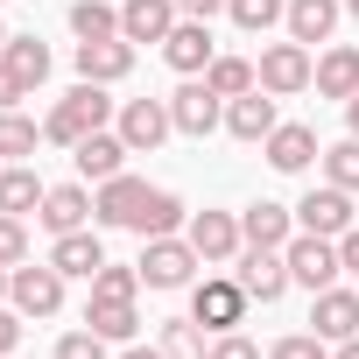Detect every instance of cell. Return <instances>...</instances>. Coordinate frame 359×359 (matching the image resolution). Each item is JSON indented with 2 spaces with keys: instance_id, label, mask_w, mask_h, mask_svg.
Masks as SVG:
<instances>
[{
  "instance_id": "6da1fadb",
  "label": "cell",
  "mask_w": 359,
  "mask_h": 359,
  "mask_svg": "<svg viewBox=\"0 0 359 359\" xmlns=\"http://www.w3.org/2000/svg\"><path fill=\"white\" fill-rule=\"evenodd\" d=\"M106 120H120L113 113V99H106V85H92V78H78L57 106H50V120H43V134L57 141V148H78L85 134H99Z\"/></svg>"
},
{
  "instance_id": "7a4b0ae2",
  "label": "cell",
  "mask_w": 359,
  "mask_h": 359,
  "mask_svg": "<svg viewBox=\"0 0 359 359\" xmlns=\"http://www.w3.org/2000/svg\"><path fill=\"white\" fill-rule=\"evenodd\" d=\"M134 268H141L148 289H191L205 261H198V247H191L184 233H162V240H141V261H134Z\"/></svg>"
},
{
  "instance_id": "3957f363",
  "label": "cell",
  "mask_w": 359,
  "mask_h": 359,
  "mask_svg": "<svg viewBox=\"0 0 359 359\" xmlns=\"http://www.w3.org/2000/svg\"><path fill=\"white\" fill-rule=\"evenodd\" d=\"M254 78H261V92H275V99H296V92H310V78H317V57H310V43H268L261 50V64H254Z\"/></svg>"
},
{
  "instance_id": "277c9868",
  "label": "cell",
  "mask_w": 359,
  "mask_h": 359,
  "mask_svg": "<svg viewBox=\"0 0 359 359\" xmlns=\"http://www.w3.org/2000/svg\"><path fill=\"white\" fill-rule=\"evenodd\" d=\"M247 303H254V296L240 289V275H205V282L191 289V317H198L212 338H219V331H240V324H247Z\"/></svg>"
},
{
  "instance_id": "5b68a950",
  "label": "cell",
  "mask_w": 359,
  "mask_h": 359,
  "mask_svg": "<svg viewBox=\"0 0 359 359\" xmlns=\"http://www.w3.org/2000/svg\"><path fill=\"white\" fill-rule=\"evenodd\" d=\"M8 303L22 310V317H57L64 310V275H57V261H43V268H8Z\"/></svg>"
},
{
  "instance_id": "8992f818",
  "label": "cell",
  "mask_w": 359,
  "mask_h": 359,
  "mask_svg": "<svg viewBox=\"0 0 359 359\" xmlns=\"http://www.w3.org/2000/svg\"><path fill=\"white\" fill-rule=\"evenodd\" d=\"M184 240L198 247V261H205V268H226V261H240V247H247V233H240V219H233V212H191Z\"/></svg>"
},
{
  "instance_id": "52a82bcc",
  "label": "cell",
  "mask_w": 359,
  "mask_h": 359,
  "mask_svg": "<svg viewBox=\"0 0 359 359\" xmlns=\"http://www.w3.org/2000/svg\"><path fill=\"white\" fill-rule=\"evenodd\" d=\"M282 254H289V282H303L310 296H317V289H331V282H338V268H345V261H338V240H324V233H296Z\"/></svg>"
},
{
  "instance_id": "ba28073f",
  "label": "cell",
  "mask_w": 359,
  "mask_h": 359,
  "mask_svg": "<svg viewBox=\"0 0 359 359\" xmlns=\"http://www.w3.org/2000/svg\"><path fill=\"white\" fill-rule=\"evenodd\" d=\"M169 120H176V134H191V141H205L219 120H226V99L205 85V78H184L169 92Z\"/></svg>"
},
{
  "instance_id": "9c48e42d",
  "label": "cell",
  "mask_w": 359,
  "mask_h": 359,
  "mask_svg": "<svg viewBox=\"0 0 359 359\" xmlns=\"http://www.w3.org/2000/svg\"><path fill=\"white\" fill-rule=\"evenodd\" d=\"M212 57H219V43H212V22H176L169 29V43H162V64L176 71V78H205L212 71Z\"/></svg>"
},
{
  "instance_id": "30bf717a",
  "label": "cell",
  "mask_w": 359,
  "mask_h": 359,
  "mask_svg": "<svg viewBox=\"0 0 359 359\" xmlns=\"http://www.w3.org/2000/svg\"><path fill=\"white\" fill-rule=\"evenodd\" d=\"M169 134H176L169 99H127V106H120V141H127L134 155H155Z\"/></svg>"
},
{
  "instance_id": "8fae6325",
  "label": "cell",
  "mask_w": 359,
  "mask_h": 359,
  "mask_svg": "<svg viewBox=\"0 0 359 359\" xmlns=\"http://www.w3.org/2000/svg\"><path fill=\"white\" fill-rule=\"evenodd\" d=\"M296 233H324V240L352 233V191H338V184L303 191V205H296Z\"/></svg>"
},
{
  "instance_id": "7c38bea8",
  "label": "cell",
  "mask_w": 359,
  "mask_h": 359,
  "mask_svg": "<svg viewBox=\"0 0 359 359\" xmlns=\"http://www.w3.org/2000/svg\"><path fill=\"white\" fill-rule=\"evenodd\" d=\"M240 289H247L254 303H282V289H289V254H282V247H247V254H240Z\"/></svg>"
},
{
  "instance_id": "4fadbf2b",
  "label": "cell",
  "mask_w": 359,
  "mask_h": 359,
  "mask_svg": "<svg viewBox=\"0 0 359 359\" xmlns=\"http://www.w3.org/2000/svg\"><path fill=\"white\" fill-rule=\"evenodd\" d=\"M310 324H317V338L324 345H345V338H359V289H317V303H310Z\"/></svg>"
},
{
  "instance_id": "5bb4252c",
  "label": "cell",
  "mask_w": 359,
  "mask_h": 359,
  "mask_svg": "<svg viewBox=\"0 0 359 359\" xmlns=\"http://www.w3.org/2000/svg\"><path fill=\"white\" fill-rule=\"evenodd\" d=\"M184 22V8H176V0H120V36L127 43H169V29Z\"/></svg>"
},
{
  "instance_id": "9a60e30c",
  "label": "cell",
  "mask_w": 359,
  "mask_h": 359,
  "mask_svg": "<svg viewBox=\"0 0 359 359\" xmlns=\"http://www.w3.org/2000/svg\"><path fill=\"white\" fill-rule=\"evenodd\" d=\"M141 205H148V184L120 169V176H106V184H99V198H92V219H99V226H127V233H134Z\"/></svg>"
},
{
  "instance_id": "2e32d148",
  "label": "cell",
  "mask_w": 359,
  "mask_h": 359,
  "mask_svg": "<svg viewBox=\"0 0 359 359\" xmlns=\"http://www.w3.org/2000/svg\"><path fill=\"white\" fill-rule=\"evenodd\" d=\"M282 127V113H275V92H240V99H226V134L233 141H268Z\"/></svg>"
},
{
  "instance_id": "e0dca14e",
  "label": "cell",
  "mask_w": 359,
  "mask_h": 359,
  "mask_svg": "<svg viewBox=\"0 0 359 359\" xmlns=\"http://www.w3.org/2000/svg\"><path fill=\"white\" fill-rule=\"evenodd\" d=\"M261 155H268V162H275L282 176H296V169H310V162H317L324 148H317V127H303V120H282V127H275V134L261 141Z\"/></svg>"
},
{
  "instance_id": "ac0fdd59",
  "label": "cell",
  "mask_w": 359,
  "mask_h": 359,
  "mask_svg": "<svg viewBox=\"0 0 359 359\" xmlns=\"http://www.w3.org/2000/svg\"><path fill=\"white\" fill-rule=\"evenodd\" d=\"M127 155H134V148L120 141V127H113V134L99 127V134H85V141L71 148V162H78V176H92V184H106V176H120V169H127Z\"/></svg>"
},
{
  "instance_id": "d6986e66",
  "label": "cell",
  "mask_w": 359,
  "mask_h": 359,
  "mask_svg": "<svg viewBox=\"0 0 359 359\" xmlns=\"http://www.w3.org/2000/svg\"><path fill=\"white\" fill-rule=\"evenodd\" d=\"M127 71H134V43H127V36L78 43V78H92V85H120Z\"/></svg>"
},
{
  "instance_id": "ffe728a7",
  "label": "cell",
  "mask_w": 359,
  "mask_h": 359,
  "mask_svg": "<svg viewBox=\"0 0 359 359\" xmlns=\"http://www.w3.org/2000/svg\"><path fill=\"white\" fill-rule=\"evenodd\" d=\"M50 261H57V275H64V282H71V275H78V282H92V275L106 268V247H99V233H92V226H78V233H57Z\"/></svg>"
},
{
  "instance_id": "44dd1931",
  "label": "cell",
  "mask_w": 359,
  "mask_h": 359,
  "mask_svg": "<svg viewBox=\"0 0 359 359\" xmlns=\"http://www.w3.org/2000/svg\"><path fill=\"white\" fill-rule=\"evenodd\" d=\"M317 99H359V50L352 43H331L324 57H317Z\"/></svg>"
},
{
  "instance_id": "7402d4cb",
  "label": "cell",
  "mask_w": 359,
  "mask_h": 359,
  "mask_svg": "<svg viewBox=\"0 0 359 359\" xmlns=\"http://www.w3.org/2000/svg\"><path fill=\"white\" fill-rule=\"evenodd\" d=\"M50 233H78V226H92V191L85 184H50V198H43V212H36Z\"/></svg>"
},
{
  "instance_id": "603a6c76",
  "label": "cell",
  "mask_w": 359,
  "mask_h": 359,
  "mask_svg": "<svg viewBox=\"0 0 359 359\" xmlns=\"http://www.w3.org/2000/svg\"><path fill=\"white\" fill-rule=\"evenodd\" d=\"M240 233H247V247H289V240H296V212L261 198V205L240 212Z\"/></svg>"
},
{
  "instance_id": "cb8c5ba5",
  "label": "cell",
  "mask_w": 359,
  "mask_h": 359,
  "mask_svg": "<svg viewBox=\"0 0 359 359\" xmlns=\"http://www.w3.org/2000/svg\"><path fill=\"white\" fill-rule=\"evenodd\" d=\"M85 324H92L99 338H113V345H134L141 310H134V296H92V303H85Z\"/></svg>"
},
{
  "instance_id": "d4e9b609",
  "label": "cell",
  "mask_w": 359,
  "mask_h": 359,
  "mask_svg": "<svg viewBox=\"0 0 359 359\" xmlns=\"http://www.w3.org/2000/svg\"><path fill=\"white\" fill-rule=\"evenodd\" d=\"M43 198H50V184H43L29 162H8V169H0V212L29 219V212H43Z\"/></svg>"
},
{
  "instance_id": "484cf974",
  "label": "cell",
  "mask_w": 359,
  "mask_h": 359,
  "mask_svg": "<svg viewBox=\"0 0 359 359\" xmlns=\"http://www.w3.org/2000/svg\"><path fill=\"white\" fill-rule=\"evenodd\" d=\"M338 15H345V0H289V36L296 43H331V29H338Z\"/></svg>"
},
{
  "instance_id": "4316f807",
  "label": "cell",
  "mask_w": 359,
  "mask_h": 359,
  "mask_svg": "<svg viewBox=\"0 0 359 359\" xmlns=\"http://www.w3.org/2000/svg\"><path fill=\"white\" fill-rule=\"evenodd\" d=\"M184 226H191V212H184V198H176V191H148V205H141V219H134V233H141V240L184 233Z\"/></svg>"
},
{
  "instance_id": "83f0119b",
  "label": "cell",
  "mask_w": 359,
  "mask_h": 359,
  "mask_svg": "<svg viewBox=\"0 0 359 359\" xmlns=\"http://www.w3.org/2000/svg\"><path fill=\"white\" fill-rule=\"evenodd\" d=\"M0 57H8V71H15L29 92L50 78V50H43V36H8V50H0Z\"/></svg>"
},
{
  "instance_id": "f1b7e54d",
  "label": "cell",
  "mask_w": 359,
  "mask_h": 359,
  "mask_svg": "<svg viewBox=\"0 0 359 359\" xmlns=\"http://www.w3.org/2000/svg\"><path fill=\"white\" fill-rule=\"evenodd\" d=\"M162 352H169V359H212V331H205L198 317H169V324H162Z\"/></svg>"
},
{
  "instance_id": "f546056e",
  "label": "cell",
  "mask_w": 359,
  "mask_h": 359,
  "mask_svg": "<svg viewBox=\"0 0 359 359\" xmlns=\"http://www.w3.org/2000/svg\"><path fill=\"white\" fill-rule=\"evenodd\" d=\"M71 36H78V43L120 36V8H113V0H78V8H71Z\"/></svg>"
},
{
  "instance_id": "4dcf8cb0",
  "label": "cell",
  "mask_w": 359,
  "mask_h": 359,
  "mask_svg": "<svg viewBox=\"0 0 359 359\" xmlns=\"http://www.w3.org/2000/svg\"><path fill=\"white\" fill-rule=\"evenodd\" d=\"M317 162H324V184H338V191H359V134L331 141Z\"/></svg>"
},
{
  "instance_id": "1f68e13d",
  "label": "cell",
  "mask_w": 359,
  "mask_h": 359,
  "mask_svg": "<svg viewBox=\"0 0 359 359\" xmlns=\"http://www.w3.org/2000/svg\"><path fill=\"white\" fill-rule=\"evenodd\" d=\"M205 85H212L219 99H240V92H254L261 78H254V64H247V57H212V71H205Z\"/></svg>"
},
{
  "instance_id": "d6a6232c",
  "label": "cell",
  "mask_w": 359,
  "mask_h": 359,
  "mask_svg": "<svg viewBox=\"0 0 359 359\" xmlns=\"http://www.w3.org/2000/svg\"><path fill=\"white\" fill-rule=\"evenodd\" d=\"M226 15H233V29H247V36H268V29L289 15V0H226Z\"/></svg>"
},
{
  "instance_id": "836d02e7",
  "label": "cell",
  "mask_w": 359,
  "mask_h": 359,
  "mask_svg": "<svg viewBox=\"0 0 359 359\" xmlns=\"http://www.w3.org/2000/svg\"><path fill=\"white\" fill-rule=\"evenodd\" d=\"M36 141H50L36 120H22V113H0V155L8 162H22V155H36Z\"/></svg>"
},
{
  "instance_id": "e575fe53",
  "label": "cell",
  "mask_w": 359,
  "mask_h": 359,
  "mask_svg": "<svg viewBox=\"0 0 359 359\" xmlns=\"http://www.w3.org/2000/svg\"><path fill=\"white\" fill-rule=\"evenodd\" d=\"M92 296H141V268H120V261H106V268L92 275Z\"/></svg>"
},
{
  "instance_id": "d590c367",
  "label": "cell",
  "mask_w": 359,
  "mask_h": 359,
  "mask_svg": "<svg viewBox=\"0 0 359 359\" xmlns=\"http://www.w3.org/2000/svg\"><path fill=\"white\" fill-rule=\"evenodd\" d=\"M29 261V226L15 212H0V268H22Z\"/></svg>"
},
{
  "instance_id": "8d00e7d4",
  "label": "cell",
  "mask_w": 359,
  "mask_h": 359,
  "mask_svg": "<svg viewBox=\"0 0 359 359\" xmlns=\"http://www.w3.org/2000/svg\"><path fill=\"white\" fill-rule=\"evenodd\" d=\"M106 345H113V338H99V331L85 324V331H64V338H57V359H106Z\"/></svg>"
},
{
  "instance_id": "74e56055",
  "label": "cell",
  "mask_w": 359,
  "mask_h": 359,
  "mask_svg": "<svg viewBox=\"0 0 359 359\" xmlns=\"http://www.w3.org/2000/svg\"><path fill=\"white\" fill-rule=\"evenodd\" d=\"M268 359H331V352H324V338H317V331H296V338H275V345H268Z\"/></svg>"
},
{
  "instance_id": "f35d334b",
  "label": "cell",
  "mask_w": 359,
  "mask_h": 359,
  "mask_svg": "<svg viewBox=\"0 0 359 359\" xmlns=\"http://www.w3.org/2000/svg\"><path fill=\"white\" fill-rule=\"evenodd\" d=\"M212 359H261V345L240 338V331H219V338H212Z\"/></svg>"
},
{
  "instance_id": "ab89813d",
  "label": "cell",
  "mask_w": 359,
  "mask_h": 359,
  "mask_svg": "<svg viewBox=\"0 0 359 359\" xmlns=\"http://www.w3.org/2000/svg\"><path fill=\"white\" fill-rule=\"evenodd\" d=\"M8 352H22V310L0 303V359H8Z\"/></svg>"
},
{
  "instance_id": "60d3db41",
  "label": "cell",
  "mask_w": 359,
  "mask_h": 359,
  "mask_svg": "<svg viewBox=\"0 0 359 359\" xmlns=\"http://www.w3.org/2000/svg\"><path fill=\"white\" fill-rule=\"evenodd\" d=\"M22 99H29V85H22V78L8 71V57H0V113H15Z\"/></svg>"
},
{
  "instance_id": "b9f144b4",
  "label": "cell",
  "mask_w": 359,
  "mask_h": 359,
  "mask_svg": "<svg viewBox=\"0 0 359 359\" xmlns=\"http://www.w3.org/2000/svg\"><path fill=\"white\" fill-rule=\"evenodd\" d=\"M338 261L359 275V226H352V233H338Z\"/></svg>"
},
{
  "instance_id": "7bdbcfd3",
  "label": "cell",
  "mask_w": 359,
  "mask_h": 359,
  "mask_svg": "<svg viewBox=\"0 0 359 359\" xmlns=\"http://www.w3.org/2000/svg\"><path fill=\"white\" fill-rule=\"evenodd\" d=\"M176 8H184V15H191V22H212V15H219V8H226V0H176Z\"/></svg>"
},
{
  "instance_id": "ee69618b",
  "label": "cell",
  "mask_w": 359,
  "mask_h": 359,
  "mask_svg": "<svg viewBox=\"0 0 359 359\" xmlns=\"http://www.w3.org/2000/svg\"><path fill=\"white\" fill-rule=\"evenodd\" d=\"M120 359H169V352H162V345H127Z\"/></svg>"
},
{
  "instance_id": "f6af8a7d",
  "label": "cell",
  "mask_w": 359,
  "mask_h": 359,
  "mask_svg": "<svg viewBox=\"0 0 359 359\" xmlns=\"http://www.w3.org/2000/svg\"><path fill=\"white\" fill-rule=\"evenodd\" d=\"M331 359H359V338H345V345H338V352H331Z\"/></svg>"
},
{
  "instance_id": "bcb514c9",
  "label": "cell",
  "mask_w": 359,
  "mask_h": 359,
  "mask_svg": "<svg viewBox=\"0 0 359 359\" xmlns=\"http://www.w3.org/2000/svg\"><path fill=\"white\" fill-rule=\"evenodd\" d=\"M345 120H352V134H359V99H345Z\"/></svg>"
},
{
  "instance_id": "7dc6e473",
  "label": "cell",
  "mask_w": 359,
  "mask_h": 359,
  "mask_svg": "<svg viewBox=\"0 0 359 359\" xmlns=\"http://www.w3.org/2000/svg\"><path fill=\"white\" fill-rule=\"evenodd\" d=\"M0 303H8V268H0Z\"/></svg>"
},
{
  "instance_id": "c3c4849f",
  "label": "cell",
  "mask_w": 359,
  "mask_h": 359,
  "mask_svg": "<svg viewBox=\"0 0 359 359\" xmlns=\"http://www.w3.org/2000/svg\"><path fill=\"white\" fill-rule=\"evenodd\" d=\"M0 50H8V29H0Z\"/></svg>"
},
{
  "instance_id": "681fc988",
  "label": "cell",
  "mask_w": 359,
  "mask_h": 359,
  "mask_svg": "<svg viewBox=\"0 0 359 359\" xmlns=\"http://www.w3.org/2000/svg\"><path fill=\"white\" fill-rule=\"evenodd\" d=\"M345 8H352V15H359V0H345Z\"/></svg>"
},
{
  "instance_id": "f907efd6",
  "label": "cell",
  "mask_w": 359,
  "mask_h": 359,
  "mask_svg": "<svg viewBox=\"0 0 359 359\" xmlns=\"http://www.w3.org/2000/svg\"><path fill=\"white\" fill-rule=\"evenodd\" d=\"M8 359H15V352H8Z\"/></svg>"
}]
</instances>
